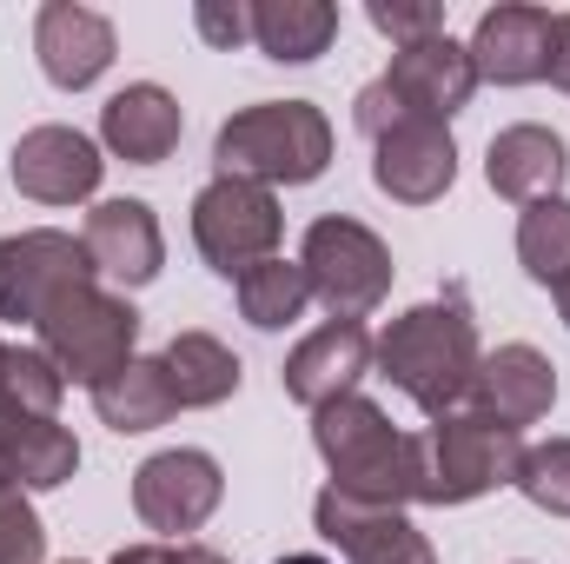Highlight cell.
Segmentation results:
<instances>
[{
    "label": "cell",
    "mask_w": 570,
    "mask_h": 564,
    "mask_svg": "<svg viewBox=\"0 0 570 564\" xmlns=\"http://www.w3.org/2000/svg\"><path fill=\"white\" fill-rule=\"evenodd\" d=\"M471 87H478V74H471V54L458 40L438 33V40H419V47H399L392 74L358 94V127L379 140L405 120H444L471 100Z\"/></svg>",
    "instance_id": "obj_1"
},
{
    "label": "cell",
    "mask_w": 570,
    "mask_h": 564,
    "mask_svg": "<svg viewBox=\"0 0 570 564\" xmlns=\"http://www.w3.org/2000/svg\"><path fill=\"white\" fill-rule=\"evenodd\" d=\"M385 379H399L425 412H444L464 386H471V359H478V346H471V319H464V305L451 299V305H419V312H405L392 332H385Z\"/></svg>",
    "instance_id": "obj_2"
},
{
    "label": "cell",
    "mask_w": 570,
    "mask_h": 564,
    "mask_svg": "<svg viewBox=\"0 0 570 564\" xmlns=\"http://www.w3.org/2000/svg\"><path fill=\"white\" fill-rule=\"evenodd\" d=\"M332 153L325 120L305 107V100H266L253 114H239L226 134H219V166L226 179L233 173H259V179H312Z\"/></svg>",
    "instance_id": "obj_3"
},
{
    "label": "cell",
    "mask_w": 570,
    "mask_h": 564,
    "mask_svg": "<svg viewBox=\"0 0 570 564\" xmlns=\"http://www.w3.org/2000/svg\"><path fill=\"white\" fill-rule=\"evenodd\" d=\"M318 445L338 471L345 492L358 498H392V492H419V445H405L372 406H325Z\"/></svg>",
    "instance_id": "obj_4"
},
{
    "label": "cell",
    "mask_w": 570,
    "mask_h": 564,
    "mask_svg": "<svg viewBox=\"0 0 570 564\" xmlns=\"http://www.w3.org/2000/svg\"><path fill=\"white\" fill-rule=\"evenodd\" d=\"M40 332H47V346L67 359V372L87 379V386L114 379V372L127 366V352H134V312H127L120 299L87 292L80 280L40 312Z\"/></svg>",
    "instance_id": "obj_5"
},
{
    "label": "cell",
    "mask_w": 570,
    "mask_h": 564,
    "mask_svg": "<svg viewBox=\"0 0 570 564\" xmlns=\"http://www.w3.org/2000/svg\"><path fill=\"white\" fill-rule=\"evenodd\" d=\"M419 471H425L419 478L425 498H478L484 485L518 471V445L491 419H444L431 445H419Z\"/></svg>",
    "instance_id": "obj_6"
},
{
    "label": "cell",
    "mask_w": 570,
    "mask_h": 564,
    "mask_svg": "<svg viewBox=\"0 0 570 564\" xmlns=\"http://www.w3.org/2000/svg\"><path fill=\"white\" fill-rule=\"evenodd\" d=\"M193 233H199V246H206V260L233 280H246V260H259L273 240H279V213H273V200L259 193V186H246V179H219V186H206L199 193V206H193Z\"/></svg>",
    "instance_id": "obj_7"
},
{
    "label": "cell",
    "mask_w": 570,
    "mask_h": 564,
    "mask_svg": "<svg viewBox=\"0 0 570 564\" xmlns=\"http://www.w3.org/2000/svg\"><path fill=\"white\" fill-rule=\"evenodd\" d=\"M305 266H312V285L325 292L332 312H365V305H379V292L392 280L379 240H372L365 226H352V220H318L312 240H305Z\"/></svg>",
    "instance_id": "obj_8"
},
{
    "label": "cell",
    "mask_w": 570,
    "mask_h": 564,
    "mask_svg": "<svg viewBox=\"0 0 570 564\" xmlns=\"http://www.w3.org/2000/svg\"><path fill=\"white\" fill-rule=\"evenodd\" d=\"M73 280H87V246L60 233L0 240V312L7 319H40Z\"/></svg>",
    "instance_id": "obj_9"
},
{
    "label": "cell",
    "mask_w": 570,
    "mask_h": 564,
    "mask_svg": "<svg viewBox=\"0 0 570 564\" xmlns=\"http://www.w3.org/2000/svg\"><path fill=\"white\" fill-rule=\"evenodd\" d=\"M33 47H40V67H47L53 87H87V80H100L107 60H114V27H107L94 7L53 0V7H40Z\"/></svg>",
    "instance_id": "obj_10"
},
{
    "label": "cell",
    "mask_w": 570,
    "mask_h": 564,
    "mask_svg": "<svg viewBox=\"0 0 570 564\" xmlns=\"http://www.w3.org/2000/svg\"><path fill=\"white\" fill-rule=\"evenodd\" d=\"M544 47H551V13L544 7H491L464 54H471V74L518 87V80L544 74Z\"/></svg>",
    "instance_id": "obj_11"
},
{
    "label": "cell",
    "mask_w": 570,
    "mask_h": 564,
    "mask_svg": "<svg viewBox=\"0 0 570 564\" xmlns=\"http://www.w3.org/2000/svg\"><path fill=\"white\" fill-rule=\"evenodd\" d=\"M219 498V471L199 451H166L140 471V512L159 532H193Z\"/></svg>",
    "instance_id": "obj_12"
},
{
    "label": "cell",
    "mask_w": 570,
    "mask_h": 564,
    "mask_svg": "<svg viewBox=\"0 0 570 564\" xmlns=\"http://www.w3.org/2000/svg\"><path fill=\"white\" fill-rule=\"evenodd\" d=\"M13 179L33 200H80L100 179V153H94V140H80L67 127H40V134H27L20 153H13Z\"/></svg>",
    "instance_id": "obj_13"
},
{
    "label": "cell",
    "mask_w": 570,
    "mask_h": 564,
    "mask_svg": "<svg viewBox=\"0 0 570 564\" xmlns=\"http://www.w3.org/2000/svg\"><path fill=\"white\" fill-rule=\"evenodd\" d=\"M379 186L399 200H431L451 186V140L438 120H405L379 134Z\"/></svg>",
    "instance_id": "obj_14"
},
{
    "label": "cell",
    "mask_w": 570,
    "mask_h": 564,
    "mask_svg": "<svg viewBox=\"0 0 570 564\" xmlns=\"http://www.w3.org/2000/svg\"><path fill=\"white\" fill-rule=\"evenodd\" d=\"M358 372H365V332L352 319H338V325H325L318 339L298 346V359L285 366V392L305 399V406H332V392H345Z\"/></svg>",
    "instance_id": "obj_15"
},
{
    "label": "cell",
    "mask_w": 570,
    "mask_h": 564,
    "mask_svg": "<svg viewBox=\"0 0 570 564\" xmlns=\"http://www.w3.org/2000/svg\"><path fill=\"white\" fill-rule=\"evenodd\" d=\"M318 525H325V538H338L358 564H431V552L399 525V518H365V512H358L352 498H338V492L318 498Z\"/></svg>",
    "instance_id": "obj_16"
},
{
    "label": "cell",
    "mask_w": 570,
    "mask_h": 564,
    "mask_svg": "<svg viewBox=\"0 0 570 564\" xmlns=\"http://www.w3.org/2000/svg\"><path fill=\"white\" fill-rule=\"evenodd\" d=\"M484 399H491V412H498L504 431H518V425H531L538 412H551L558 379H551V366H544L531 346H504V352L484 366Z\"/></svg>",
    "instance_id": "obj_17"
},
{
    "label": "cell",
    "mask_w": 570,
    "mask_h": 564,
    "mask_svg": "<svg viewBox=\"0 0 570 564\" xmlns=\"http://www.w3.org/2000/svg\"><path fill=\"white\" fill-rule=\"evenodd\" d=\"M87 260H100V266L120 273V280H153V273H159V233H153V220H146L140 200H114V206L94 213Z\"/></svg>",
    "instance_id": "obj_18"
},
{
    "label": "cell",
    "mask_w": 570,
    "mask_h": 564,
    "mask_svg": "<svg viewBox=\"0 0 570 564\" xmlns=\"http://www.w3.org/2000/svg\"><path fill=\"white\" fill-rule=\"evenodd\" d=\"M564 179V140L544 127H511L491 140V186L511 200H538Z\"/></svg>",
    "instance_id": "obj_19"
},
{
    "label": "cell",
    "mask_w": 570,
    "mask_h": 564,
    "mask_svg": "<svg viewBox=\"0 0 570 564\" xmlns=\"http://www.w3.org/2000/svg\"><path fill=\"white\" fill-rule=\"evenodd\" d=\"M107 140L120 146L127 159H166L173 140H179V107L159 94V87H127V94H114L107 100Z\"/></svg>",
    "instance_id": "obj_20"
},
{
    "label": "cell",
    "mask_w": 570,
    "mask_h": 564,
    "mask_svg": "<svg viewBox=\"0 0 570 564\" xmlns=\"http://www.w3.org/2000/svg\"><path fill=\"white\" fill-rule=\"evenodd\" d=\"M332 33H338V7H325V0H266V7H253V40L273 60H318Z\"/></svg>",
    "instance_id": "obj_21"
},
{
    "label": "cell",
    "mask_w": 570,
    "mask_h": 564,
    "mask_svg": "<svg viewBox=\"0 0 570 564\" xmlns=\"http://www.w3.org/2000/svg\"><path fill=\"white\" fill-rule=\"evenodd\" d=\"M94 399H100V412L120 431H146V425H159L173 412V379H166V366H134L127 359L114 379L94 386Z\"/></svg>",
    "instance_id": "obj_22"
},
{
    "label": "cell",
    "mask_w": 570,
    "mask_h": 564,
    "mask_svg": "<svg viewBox=\"0 0 570 564\" xmlns=\"http://www.w3.org/2000/svg\"><path fill=\"white\" fill-rule=\"evenodd\" d=\"M159 366H166L179 406H213V399H226L239 386V359H226L213 339H173V352Z\"/></svg>",
    "instance_id": "obj_23"
},
{
    "label": "cell",
    "mask_w": 570,
    "mask_h": 564,
    "mask_svg": "<svg viewBox=\"0 0 570 564\" xmlns=\"http://www.w3.org/2000/svg\"><path fill=\"white\" fill-rule=\"evenodd\" d=\"M524 266L544 285L570 280V206L564 200H538L524 220Z\"/></svg>",
    "instance_id": "obj_24"
},
{
    "label": "cell",
    "mask_w": 570,
    "mask_h": 564,
    "mask_svg": "<svg viewBox=\"0 0 570 564\" xmlns=\"http://www.w3.org/2000/svg\"><path fill=\"white\" fill-rule=\"evenodd\" d=\"M239 292H246V319L273 332V325H285V319L305 305V273H298V266H279V260H266L259 273H246Z\"/></svg>",
    "instance_id": "obj_25"
},
{
    "label": "cell",
    "mask_w": 570,
    "mask_h": 564,
    "mask_svg": "<svg viewBox=\"0 0 570 564\" xmlns=\"http://www.w3.org/2000/svg\"><path fill=\"white\" fill-rule=\"evenodd\" d=\"M518 485L551 505V512H570V445H551V451H531L518 458Z\"/></svg>",
    "instance_id": "obj_26"
},
{
    "label": "cell",
    "mask_w": 570,
    "mask_h": 564,
    "mask_svg": "<svg viewBox=\"0 0 570 564\" xmlns=\"http://www.w3.org/2000/svg\"><path fill=\"white\" fill-rule=\"evenodd\" d=\"M372 27L392 33L399 47H419V40H438L444 33V7L425 0V7H399V0H372Z\"/></svg>",
    "instance_id": "obj_27"
},
{
    "label": "cell",
    "mask_w": 570,
    "mask_h": 564,
    "mask_svg": "<svg viewBox=\"0 0 570 564\" xmlns=\"http://www.w3.org/2000/svg\"><path fill=\"white\" fill-rule=\"evenodd\" d=\"M40 558V525L20 498L0 492V564H33Z\"/></svg>",
    "instance_id": "obj_28"
},
{
    "label": "cell",
    "mask_w": 570,
    "mask_h": 564,
    "mask_svg": "<svg viewBox=\"0 0 570 564\" xmlns=\"http://www.w3.org/2000/svg\"><path fill=\"white\" fill-rule=\"evenodd\" d=\"M193 20H199V33H206L213 47H239V40H253V7H213V0H206Z\"/></svg>",
    "instance_id": "obj_29"
},
{
    "label": "cell",
    "mask_w": 570,
    "mask_h": 564,
    "mask_svg": "<svg viewBox=\"0 0 570 564\" xmlns=\"http://www.w3.org/2000/svg\"><path fill=\"white\" fill-rule=\"evenodd\" d=\"M544 74L551 87L570 94V13H551V47H544Z\"/></svg>",
    "instance_id": "obj_30"
},
{
    "label": "cell",
    "mask_w": 570,
    "mask_h": 564,
    "mask_svg": "<svg viewBox=\"0 0 570 564\" xmlns=\"http://www.w3.org/2000/svg\"><path fill=\"white\" fill-rule=\"evenodd\" d=\"M279 564H325V558H279Z\"/></svg>",
    "instance_id": "obj_31"
},
{
    "label": "cell",
    "mask_w": 570,
    "mask_h": 564,
    "mask_svg": "<svg viewBox=\"0 0 570 564\" xmlns=\"http://www.w3.org/2000/svg\"><path fill=\"white\" fill-rule=\"evenodd\" d=\"M564 319H570V280H564Z\"/></svg>",
    "instance_id": "obj_32"
}]
</instances>
